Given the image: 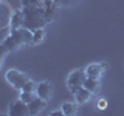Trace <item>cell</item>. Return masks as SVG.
Returning <instances> with one entry per match:
<instances>
[{"mask_svg":"<svg viewBox=\"0 0 124 116\" xmlns=\"http://www.w3.org/2000/svg\"><path fill=\"white\" fill-rule=\"evenodd\" d=\"M8 116H31L28 104H25L20 99L13 101L9 104V108H8Z\"/></svg>","mask_w":124,"mask_h":116,"instance_id":"obj_4","label":"cell"},{"mask_svg":"<svg viewBox=\"0 0 124 116\" xmlns=\"http://www.w3.org/2000/svg\"><path fill=\"white\" fill-rule=\"evenodd\" d=\"M85 77H87V74H85V71H82V70H75V71L70 73V76L67 79V87L73 94L84 87Z\"/></svg>","mask_w":124,"mask_h":116,"instance_id":"obj_2","label":"cell"},{"mask_svg":"<svg viewBox=\"0 0 124 116\" xmlns=\"http://www.w3.org/2000/svg\"><path fill=\"white\" fill-rule=\"evenodd\" d=\"M0 116H8V115H0Z\"/></svg>","mask_w":124,"mask_h":116,"instance_id":"obj_23","label":"cell"},{"mask_svg":"<svg viewBox=\"0 0 124 116\" xmlns=\"http://www.w3.org/2000/svg\"><path fill=\"white\" fill-rule=\"evenodd\" d=\"M36 94L39 96V98H42V99H50V96H51V84L50 82H46V80H44V82H40L37 85V91H36Z\"/></svg>","mask_w":124,"mask_h":116,"instance_id":"obj_8","label":"cell"},{"mask_svg":"<svg viewBox=\"0 0 124 116\" xmlns=\"http://www.w3.org/2000/svg\"><path fill=\"white\" fill-rule=\"evenodd\" d=\"M5 77H6L8 84L13 85L14 88H19V90H22L23 85H25V84L30 80L28 76H26L25 73L19 71V70H8L6 74H5Z\"/></svg>","mask_w":124,"mask_h":116,"instance_id":"obj_3","label":"cell"},{"mask_svg":"<svg viewBox=\"0 0 124 116\" xmlns=\"http://www.w3.org/2000/svg\"><path fill=\"white\" fill-rule=\"evenodd\" d=\"M44 14H45V20L46 23L48 22H53L56 19V14H57V8H56V3H51L48 2L44 8Z\"/></svg>","mask_w":124,"mask_h":116,"instance_id":"obj_10","label":"cell"},{"mask_svg":"<svg viewBox=\"0 0 124 116\" xmlns=\"http://www.w3.org/2000/svg\"><path fill=\"white\" fill-rule=\"evenodd\" d=\"M44 37H45V33H44V28H40V29H36V31H33V42L31 44L33 45H39L42 40H44Z\"/></svg>","mask_w":124,"mask_h":116,"instance_id":"obj_16","label":"cell"},{"mask_svg":"<svg viewBox=\"0 0 124 116\" xmlns=\"http://www.w3.org/2000/svg\"><path fill=\"white\" fill-rule=\"evenodd\" d=\"M92 94H93V93H90L87 88L82 87L81 90H78V91L75 93V99H76L78 104H85V102H88V101H90Z\"/></svg>","mask_w":124,"mask_h":116,"instance_id":"obj_11","label":"cell"},{"mask_svg":"<svg viewBox=\"0 0 124 116\" xmlns=\"http://www.w3.org/2000/svg\"><path fill=\"white\" fill-rule=\"evenodd\" d=\"M37 85L39 84H36L34 80H28L25 85H23V88H22V91H30V93H36L37 91Z\"/></svg>","mask_w":124,"mask_h":116,"instance_id":"obj_17","label":"cell"},{"mask_svg":"<svg viewBox=\"0 0 124 116\" xmlns=\"http://www.w3.org/2000/svg\"><path fill=\"white\" fill-rule=\"evenodd\" d=\"M102 71L104 70L101 67V64H90L85 68V74H87V77H92V79H99Z\"/></svg>","mask_w":124,"mask_h":116,"instance_id":"obj_9","label":"cell"},{"mask_svg":"<svg viewBox=\"0 0 124 116\" xmlns=\"http://www.w3.org/2000/svg\"><path fill=\"white\" fill-rule=\"evenodd\" d=\"M50 116H67V115H65L62 110H54V111L50 113Z\"/></svg>","mask_w":124,"mask_h":116,"instance_id":"obj_22","label":"cell"},{"mask_svg":"<svg viewBox=\"0 0 124 116\" xmlns=\"http://www.w3.org/2000/svg\"><path fill=\"white\" fill-rule=\"evenodd\" d=\"M0 67H2V60H0Z\"/></svg>","mask_w":124,"mask_h":116,"instance_id":"obj_24","label":"cell"},{"mask_svg":"<svg viewBox=\"0 0 124 116\" xmlns=\"http://www.w3.org/2000/svg\"><path fill=\"white\" fill-rule=\"evenodd\" d=\"M22 11H23V17H25L23 19V28L30 31L44 28L46 20H45V14L42 6H25L22 8Z\"/></svg>","mask_w":124,"mask_h":116,"instance_id":"obj_1","label":"cell"},{"mask_svg":"<svg viewBox=\"0 0 124 116\" xmlns=\"http://www.w3.org/2000/svg\"><path fill=\"white\" fill-rule=\"evenodd\" d=\"M84 88H87L90 93H96V91L99 90V79L85 77V80H84Z\"/></svg>","mask_w":124,"mask_h":116,"instance_id":"obj_12","label":"cell"},{"mask_svg":"<svg viewBox=\"0 0 124 116\" xmlns=\"http://www.w3.org/2000/svg\"><path fill=\"white\" fill-rule=\"evenodd\" d=\"M23 11H16V13H13V15H11V20H9V28L11 31H16L19 28H23Z\"/></svg>","mask_w":124,"mask_h":116,"instance_id":"obj_7","label":"cell"},{"mask_svg":"<svg viewBox=\"0 0 124 116\" xmlns=\"http://www.w3.org/2000/svg\"><path fill=\"white\" fill-rule=\"evenodd\" d=\"M62 111H64L67 116H76L78 111V102H64L62 104Z\"/></svg>","mask_w":124,"mask_h":116,"instance_id":"obj_13","label":"cell"},{"mask_svg":"<svg viewBox=\"0 0 124 116\" xmlns=\"http://www.w3.org/2000/svg\"><path fill=\"white\" fill-rule=\"evenodd\" d=\"M3 45H5L6 48H8V51H13V50H17L19 46H20V44H19V42L16 40V39H14L13 36H11V34H9V36H8V37L5 39Z\"/></svg>","mask_w":124,"mask_h":116,"instance_id":"obj_15","label":"cell"},{"mask_svg":"<svg viewBox=\"0 0 124 116\" xmlns=\"http://www.w3.org/2000/svg\"><path fill=\"white\" fill-rule=\"evenodd\" d=\"M45 105H46V101L42 99V98H39V96H36V98H34V99L28 104L30 115H31V116H37V115L45 108Z\"/></svg>","mask_w":124,"mask_h":116,"instance_id":"obj_6","label":"cell"},{"mask_svg":"<svg viewBox=\"0 0 124 116\" xmlns=\"http://www.w3.org/2000/svg\"><path fill=\"white\" fill-rule=\"evenodd\" d=\"M34 98H36V93H30V91H22L20 93V101H23L25 104H30L31 101H33Z\"/></svg>","mask_w":124,"mask_h":116,"instance_id":"obj_18","label":"cell"},{"mask_svg":"<svg viewBox=\"0 0 124 116\" xmlns=\"http://www.w3.org/2000/svg\"><path fill=\"white\" fill-rule=\"evenodd\" d=\"M96 107H98V110H106V108H107V99H104V98L98 99V102H96Z\"/></svg>","mask_w":124,"mask_h":116,"instance_id":"obj_19","label":"cell"},{"mask_svg":"<svg viewBox=\"0 0 124 116\" xmlns=\"http://www.w3.org/2000/svg\"><path fill=\"white\" fill-rule=\"evenodd\" d=\"M11 36H13L20 45H28V44L33 42V31H30L26 28H19L16 31H11Z\"/></svg>","mask_w":124,"mask_h":116,"instance_id":"obj_5","label":"cell"},{"mask_svg":"<svg viewBox=\"0 0 124 116\" xmlns=\"http://www.w3.org/2000/svg\"><path fill=\"white\" fill-rule=\"evenodd\" d=\"M71 2H73V0H54V3H56V5H61V6H67Z\"/></svg>","mask_w":124,"mask_h":116,"instance_id":"obj_21","label":"cell"},{"mask_svg":"<svg viewBox=\"0 0 124 116\" xmlns=\"http://www.w3.org/2000/svg\"><path fill=\"white\" fill-rule=\"evenodd\" d=\"M50 0H20L22 8H25V6H42V8H45V5Z\"/></svg>","mask_w":124,"mask_h":116,"instance_id":"obj_14","label":"cell"},{"mask_svg":"<svg viewBox=\"0 0 124 116\" xmlns=\"http://www.w3.org/2000/svg\"><path fill=\"white\" fill-rule=\"evenodd\" d=\"M6 53H8V48H6L3 44H0V60H2L3 57L6 56Z\"/></svg>","mask_w":124,"mask_h":116,"instance_id":"obj_20","label":"cell"}]
</instances>
